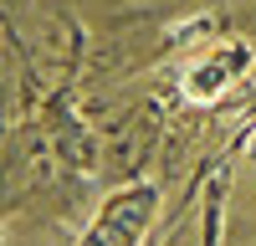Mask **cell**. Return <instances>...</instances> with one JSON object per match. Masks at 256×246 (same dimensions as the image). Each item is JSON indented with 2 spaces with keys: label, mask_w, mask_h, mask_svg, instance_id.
Here are the masks:
<instances>
[{
  "label": "cell",
  "mask_w": 256,
  "mask_h": 246,
  "mask_svg": "<svg viewBox=\"0 0 256 246\" xmlns=\"http://www.w3.org/2000/svg\"><path fill=\"white\" fill-rule=\"evenodd\" d=\"M251 62H256L251 41H216V46H205V52L184 67L180 92H184L190 102H216V98H226V92L251 72Z\"/></svg>",
  "instance_id": "obj_2"
},
{
  "label": "cell",
  "mask_w": 256,
  "mask_h": 246,
  "mask_svg": "<svg viewBox=\"0 0 256 246\" xmlns=\"http://www.w3.org/2000/svg\"><path fill=\"white\" fill-rule=\"evenodd\" d=\"M246 159H256V134H251V138H246Z\"/></svg>",
  "instance_id": "obj_3"
},
{
  "label": "cell",
  "mask_w": 256,
  "mask_h": 246,
  "mask_svg": "<svg viewBox=\"0 0 256 246\" xmlns=\"http://www.w3.org/2000/svg\"><path fill=\"white\" fill-rule=\"evenodd\" d=\"M154 210H159L154 184H128V190L102 200V210L92 216V226L82 231L77 246H138L144 231L154 226Z\"/></svg>",
  "instance_id": "obj_1"
}]
</instances>
